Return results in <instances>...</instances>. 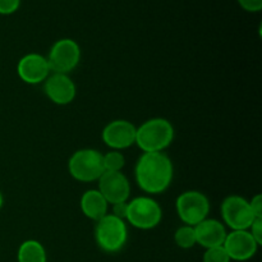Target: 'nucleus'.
Instances as JSON below:
<instances>
[{"label": "nucleus", "mask_w": 262, "mask_h": 262, "mask_svg": "<svg viewBox=\"0 0 262 262\" xmlns=\"http://www.w3.org/2000/svg\"><path fill=\"white\" fill-rule=\"evenodd\" d=\"M174 166L164 152H143L137 160L135 178L138 187L148 194H160L170 187Z\"/></svg>", "instance_id": "1"}, {"label": "nucleus", "mask_w": 262, "mask_h": 262, "mask_svg": "<svg viewBox=\"0 0 262 262\" xmlns=\"http://www.w3.org/2000/svg\"><path fill=\"white\" fill-rule=\"evenodd\" d=\"M174 140V128L168 119L152 118L143 122L136 132V145L143 152H163Z\"/></svg>", "instance_id": "2"}, {"label": "nucleus", "mask_w": 262, "mask_h": 262, "mask_svg": "<svg viewBox=\"0 0 262 262\" xmlns=\"http://www.w3.org/2000/svg\"><path fill=\"white\" fill-rule=\"evenodd\" d=\"M95 239H96L97 246L104 252H119L128 241L127 223L113 214L105 215L102 219L96 222Z\"/></svg>", "instance_id": "3"}, {"label": "nucleus", "mask_w": 262, "mask_h": 262, "mask_svg": "<svg viewBox=\"0 0 262 262\" xmlns=\"http://www.w3.org/2000/svg\"><path fill=\"white\" fill-rule=\"evenodd\" d=\"M69 174L76 181L83 183L99 181L105 173L102 154L94 148H82L76 151L68 161Z\"/></svg>", "instance_id": "4"}, {"label": "nucleus", "mask_w": 262, "mask_h": 262, "mask_svg": "<svg viewBox=\"0 0 262 262\" xmlns=\"http://www.w3.org/2000/svg\"><path fill=\"white\" fill-rule=\"evenodd\" d=\"M163 219V210L154 199L147 196L136 197L127 204L125 222L141 230L158 227Z\"/></svg>", "instance_id": "5"}, {"label": "nucleus", "mask_w": 262, "mask_h": 262, "mask_svg": "<svg viewBox=\"0 0 262 262\" xmlns=\"http://www.w3.org/2000/svg\"><path fill=\"white\" fill-rule=\"evenodd\" d=\"M176 210L184 225L194 227L209 216L210 201L202 192L186 191L177 199Z\"/></svg>", "instance_id": "6"}, {"label": "nucleus", "mask_w": 262, "mask_h": 262, "mask_svg": "<svg viewBox=\"0 0 262 262\" xmlns=\"http://www.w3.org/2000/svg\"><path fill=\"white\" fill-rule=\"evenodd\" d=\"M46 59L53 73L68 74L79 64L81 49L72 38H60L51 46Z\"/></svg>", "instance_id": "7"}, {"label": "nucleus", "mask_w": 262, "mask_h": 262, "mask_svg": "<svg viewBox=\"0 0 262 262\" xmlns=\"http://www.w3.org/2000/svg\"><path fill=\"white\" fill-rule=\"evenodd\" d=\"M220 211L224 224L232 230H248L255 219H260L252 212L250 202L237 194L224 199Z\"/></svg>", "instance_id": "8"}, {"label": "nucleus", "mask_w": 262, "mask_h": 262, "mask_svg": "<svg viewBox=\"0 0 262 262\" xmlns=\"http://www.w3.org/2000/svg\"><path fill=\"white\" fill-rule=\"evenodd\" d=\"M137 127L124 119H117L105 125L101 138L105 145L112 150L122 151L136 145Z\"/></svg>", "instance_id": "9"}, {"label": "nucleus", "mask_w": 262, "mask_h": 262, "mask_svg": "<svg viewBox=\"0 0 262 262\" xmlns=\"http://www.w3.org/2000/svg\"><path fill=\"white\" fill-rule=\"evenodd\" d=\"M99 192L109 205L128 202L130 196V184L122 171H105L99 181Z\"/></svg>", "instance_id": "10"}, {"label": "nucleus", "mask_w": 262, "mask_h": 262, "mask_svg": "<svg viewBox=\"0 0 262 262\" xmlns=\"http://www.w3.org/2000/svg\"><path fill=\"white\" fill-rule=\"evenodd\" d=\"M223 247L230 261H247L256 255L258 245L248 230H232L225 237Z\"/></svg>", "instance_id": "11"}, {"label": "nucleus", "mask_w": 262, "mask_h": 262, "mask_svg": "<svg viewBox=\"0 0 262 262\" xmlns=\"http://www.w3.org/2000/svg\"><path fill=\"white\" fill-rule=\"evenodd\" d=\"M50 72L48 59L40 54H27L18 61L17 73L25 83L37 84L45 82L50 76Z\"/></svg>", "instance_id": "12"}, {"label": "nucleus", "mask_w": 262, "mask_h": 262, "mask_svg": "<svg viewBox=\"0 0 262 262\" xmlns=\"http://www.w3.org/2000/svg\"><path fill=\"white\" fill-rule=\"evenodd\" d=\"M45 95L56 105H68L76 99L77 89L68 74L53 73L45 81Z\"/></svg>", "instance_id": "13"}, {"label": "nucleus", "mask_w": 262, "mask_h": 262, "mask_svg": "<svg viewBox=\"0 0 262 262\" xmlns=\"http://www.w3.org/2000/svg\"><path fill=\"white\" fill-rule=\"evenodd\" d=\"M194 233H196L197 245L202 246L206 250L223 246L228 234L225 225L222 222L209 217L194 225Z\"/></svg>", "instance_id": "14"}, {"label": "nucleus", "mask_w": 262, "mask_h": 262, "mask_svg": "<svg viewBox=\"0 0 262 262\" xmlns=\"http://www.w3.org/2000/svg\"><path fill=\"white\" fill-rule=\"evenodd\" d=\"M81 210L83 215L94 222H99L100 219L109 214V204L104 199L99 189H89L81 197Z\"/></svg>", "instance_id": "15"}, {"label": "nucleus", "mask_w": 262, "mask_h": 262, "mask_svg": "<svg viewBox=\"0 0 262 262\" xmlns=\"http://www.w3.org/2000/svg\"><path fill=\"white\" fill-rule=\"evenodd\" d=\"M46 258L45 248L38 241H25L18 248V262H46Z\"/></svg>", "instance_id": "16"}, {"label": "nucleus", "mask_w": 262, "mask_h": 262, "mask_svg": "<svg viewBox=\"0 0 262 262\" xmlns=\"http://www.w3.org/2000/svg\"><path fill=\"white\" fill-rule=\"evenodd\" d=\"M174 241H176V245L183 250H189V248L194 247L197 245L194 227H189V225L179 227L174 233Z\"/></svg>", "instance_id": "17"}, {"label": "nucleus", "mask_w": 262, "mask_h": 262, "mask_svg": "<svg viewBox=\"0 0 262 262\" xmlns=\"http://www.w3.org/2000/svg\"><path fill=\"white\" fill-rule=\"evenodd\" d=\"M105 171H122L125 165V159L120 151L112 150L102 155Z\"/></svg>", "instance_id": "18"}, {"label": "nucleus", "mask_w": 262, "mask_h": 262, "mask_svg": "<svg viewBox=\"0 0 262 262\" xmlns=\"http://www.w3.org/2000/svg\"><path fill=\"white\" fill-rule=\"evenodd\" d=\"M204 262H230L229 256L223 246L207 248L204 253Z\"/></svg>", "instance_id": "19"}, {"label": "nucleus", "mask_w": 262, "mask_h": 262, "mask_svg": "<svg viewBox=\"0 0 262 262\" xmlns=\"http://www.w3.org/2000/svg\"><path fill=\"white\" fill-rule=\"evenodd\" d=\"M20 0H0V14L9 15L17 12Z\"/></svg>", "instance_id": "20"}, {"label": "nucleus", "mask_w": 262, "mask_h": 262, "mask_svg": "<svg viewBox=\"0 0 262 262\" xmlns=\"http://www.w3.org/2000/svg\"><path fill=\"white\" fill-rule=\"evenodd\" d=\"M248 232L251 233V235L253 237V239L256 241L258 246L262 245V219H255V222L252 223V225L250 227Z\"/></svg>", "instance_id": "21"}, {"label": "nucleus", "mask_w": 262, "mask_h": 262, "mask_svg": "<svg viewBox=\"0 0 262 262\" xmlns=\"http://www.w3.org/2000/svg\"><path fill=\"white\" fill-rule=\"evenodd\" d=\"M238 4L251 13L260 12L262 9V0H238Z\"/></svg>", "instance_id": "22"}, {"label": "nucleus", "mask_w": 262, "mask_h": 262, "mask_svg": "<svg viewBox=\"0 0 262 262\" xmlns=\"http://www.w3.org/2000/svg\"><path fill=\"white\" fill-rule=\"evenodd\" d=\"M248 202H250L251 210H252V212L255 214V216L262 219V196H261V193H257L256 196H253L252 200Z\"/></svg>", "instance_id": "23"}, {"label": "nucleus", "mask_w": 262, "mask_h": 262, "mask_svg": "<svg viewBox=\"0 0 262 262\" xmlns=\"http://www.w3.org/2000/svg\"><path fill=\"white\" fill-rule=\"evenodd\" d=\"M127 204L128 202H120V204L113 205V215L119 219L125 220V214H127Z\"/></svg>", "instance_id": "24"}, {"label": "nucleus", "mask_w": 262, "mask_h": 262, "mask_svg": "<svg viewBox=\"0 0 262 262\" xmlns=\"http://www.w3.org/2000/svg\"><path fill=\"white\" fill-rule=\"evenodd\" d=\"M3 204H4V197H3V193L0 192V209L3 207Z\"/></svg>", "instance_id": "25"}]
</instances>
